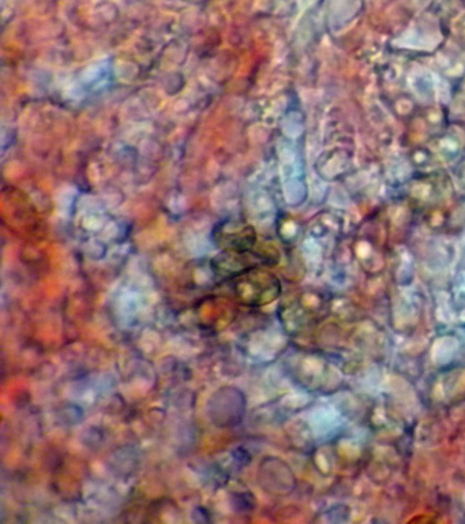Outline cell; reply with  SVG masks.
Returning a JSON list of instances; mask_svg holds the SVG:
<instances>
[{"label":"cell","mask_w":465,"mask_h":524,"mask_svg":"<svg viewBox=\"0 0 465 524\" xmlns=\"http://www.w3.org/2000/svg\"><path fill=\"white\" fill-rule=\"evenodd\" d=\"M232 280V288L239 301L247 306H261L275 301L280 294V282L264 269L253 268Z\"/></svg>","instance_id":"6da1fadb"},{"label":"cell","mask_w":465,"mask_h":524,"mask_svg":"<svg viewBox=\"0 0 465 524\" xmlns=\"http://www.w3.org/2000/svg\"><path fill=\"white\" fill-rule=\"evenodd\" d=\"M270 261L268 254H262L261 250H245V252H230L223 250L219 256L212 261V268L216 275L223 276L225 279H234L240 273L250 271L253 268H260L261 265Z\"/></svg>","instance_id":"7a4b0ae2"},{"label":"cell","mask_w":465,"mask_h":524,"mask_svg":"<svg viewBox=\"0 0 465 524\" xmlns=\"http://www.w3.org/2000/svg\"><path fill=\"white\" fill-rule=\"evenodd\" d=\"M215 242L221 250L245 252L257 245V232L246 223L224 222L216 227Z\"/></svg>","instance_id":"3957f363"}]
</instances>
